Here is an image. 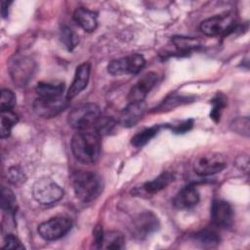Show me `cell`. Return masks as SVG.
I'll use <instances>...</instances> for the list:
<instances>
[{
	"mask_svg": "<svg viewBox=\"0 0 250 250\" xmlns=\"http://www.w3.org/2000/svg\"><path fill=\"white\" fill-rule=\"evenodd\" d=\"M74 157L83 164H94L101 154V136L94 130L77 131L71 139Z\"/></svg>",
	"mask_w": 250,
	"mask_h": 250,
	"instance_id": "cell-1",
	"label": "cell"
},
{
	"mask_svg": "<svg viewBox=\"0 0 250 250\" xmlns=\"http://www.w3.org/2000/svg\"><path fill=\"white\" fill-rule=\"evenodd\" d=\"M76 197L83 202H90L97 198L103 189L102 178L92 171H79L72 180Z\"/></svg>",
	"mask_w": 250,
	"mask_h": 250,
	"instance_id": "cell-2",
	"label": "cell"
},
{
	"mask_svg": "<svg viewBox=\"0 0 250 250\" xmlns=\"http://www.w3.org/2000/svg\"><path fill=\"white\" fill-rule=\"evenodd\" d=\"M102 115L101 108L96 104H84L69 112L67 121L77 131L93 130Z\"/></svg>",
	"mask_w": 250,
	"mask_h": 250,
	"instance_id": "cell-3",
	"label": "cell"
},
{
	"mask_svg": "<svg viewBox=\"0 0 250 250\" xmlns=\"http://www.w3.org/2000/svg\"><path fill=\"white\" fill-rule=\"evenodd\" d=\"M32 194L40 204L49 205L58 202L63 196V190L55 181L43 177L33 184Z\"/></svg>",
	"mask_w": 250,
	"mask_h": 250,
	"instance_id": "cell-4",
	"label": "cell"
},
{
	"mask_svg": "<svg viewBox=\"0 0 250 250\" xmlns=\"http://www.w3.org/2000/svg\"><path fill=\"white\" fill-rule=\"evenodd\" d=\"M145 64L146 61L142 55L133 54L111 61L107 65V71L114 76L137 74Z\"/></svg>",
	"mask_w": 250,
	"mask_h": 250,
	"instance_id": "cell-5",
	"label": "cell"
},
{
	"mask_svg": "<svg viewBox=\"0 0 250 250\" xmlns=\"http://www.w3.org/2000/svg\"><path fill=\"white\" fill-rule=\"evenodd\" d=\"M72 228V222L66 217H55L41 223L38 227L40 236L48 241L64 236Z\"/></svg>",
	"mask_w": 250,
	"mask_h": 250,
	"instance_id": "cell-6",
	"label": "cell"
},
{
	"mask_svg": "<svg viewBox=\"0 0 250 250\" xmlns=\"http://www.w3.org/2000/svg\"><path fill=\"white\" fill-rule=\"evenodd\" d=\"M227 166L226 157L219 152H208L198 156L193 163V170L199 176H209L221 172Z\"/></svg>",
	"mask_w": 250,
	"mask_h": 250,
	"instance_id": "cell-7",
	"label": "cell"
},
{
	"mask_svg": "<svg viewBox=\"0 0 250 250\" xmlns=\"http://www.w3.org/2000/svg\"><path fill=\"white\" fill-rule=\"evenodd\" d=\"M235 19L231 15L214 16L200 23V30L207 36H222L234 30Z\"/></svg>",
	"mask_w": 250,
	"mask_h": 250,
	"instance_id": "cell-8",
	"label": "cell"
},
{
	"mask_svg": "<svg viewBox=\"0 0 250 250\" xmlns=\"http://www.w3.org/2000/svg\"><path fill=\"white\" fill-rule=\"evenodd\" d=\"M66 96L57 97H38L32 106L34 112L44 118H52L62 112L67 105Z\"/></svg>",
	"mask_w": 250,
	"mask_h": 250,
	"instance_id": "cell-9",
	"label": "cell"
},
{
	"mask_svg": "<svg viewBox=\"0 0 250 250\" xmlns=\"http://www.w3.org/2000/svg\"><path fill=\"white\" fill-rule=\"evenodd\" d=\"M157 81V74L155 72H146L144 74L131 88L128 94L129 103L144 102L146 95L154 87Z\"/></svg>",
	"mask_w": 250,
	"mask_h": 250,
	"instance_id": "cell-10",
	"label": "cell"
},
{
	"mask_svg": "<svg viewBox=\"0 0 250 250\" xmlns=\"http://www.w3.org/2000/svg\"><path fill=\"white\" fill-rule=\"evenodd\" d=\"M211 220L218 228L227 229L231 226L233 220V211L229 203L225 200H214L211 206Z\"/></svg>",
	"mask_w": 250,
	"mask_h": 250,
	"instance_id": "cell-11",
	"label": "cell"
},
{
	"mask_svg": "<svg viewBox=\"0 0 250 250\" xmlns=\"http://www.w3.org/2000/svg\"><path fill=\"white\" fill-rule=\"evenodd\" d=\"M159 221L157 217L150 211H146L139 214L133 222L134 233L139 238H145L150 233L157 230Z\"/></svg>",
	"mask_w": 250,
	"mask_h": 250,
	"instance_id": "cell-12",
	"label": "cell"
},
{
	"mask_svg": "<svg viewBox=\"0 0 250 250\" xmlns=\"http://www.w3.org/2000/svg\"><path fill=\"white\" fill-rule=\"evenodd\" d=\"M90 69H91L90 63L86 62L77 66L75 70L73 82L70 85L66 94V98L68 101L75 98L86 88L89 81V77H90Z\"/></svg>",
	"mask_w": 250,
	"mask_h": 250,
	"instance_id": "cell-13",
	"label": "cell"
},
{
	"mask_svg": "<svg viewBox=\"0 0 250 250\" xmlns=\"http://www.w3.org/2000/svg\"><path fill=\"white\" fill-rule=\"evenodd\" d=\"M146 104L144 102L129 103V104L120 112L119 123L124 127L134 126L144 115Z\"/></svg>",
	"mask_w": 250,
	"mask_h": 250,
	"instance_id": "cell-14",
	"label": "cell"
},
{
	"mask_svg": "<svg viewBox=\"0 0 250 250\" xmlns=\"http://www.w3.org/2000/svg\"><path fill=\"white\" fill-rule=\"evenodd\" d=\"M199 192L193 186L183 188L174 198V206L177 209H190L199 202Z\"/></svg>",
	"mask_w": 250,
	"mask_h": 250,
	"instance_id": "cell-15",
	"label": "cell"
},
{
	"mask_svg": "<svg viewBox=\"0 0 250 250\" xmlns=\"http://www.w3.org/2000/svg\"><path fill=\"white\" fill-rule=\"evenodd\" d=\"M174 181V175L170 172H163L157 178L145 183L141 188H136L135 191H140V193H145L146 195H152L159 192L160 190L166 188ZM139 193V194H140Z\"/></svg>",
	"mask_w": 250,
	"mask_h": 250,
	"instance_id": "cell-16",
	"label": "cell"
},
{
	"mask_svg": "<svg viewBox=\"0 0 250 250\" xmlns=\"http://www.w3.org/2000/svg\"><path fill=\"white\" fill-rule=\"evenodd\" d=\"M74 21L85 31L92 32L98 26V16L95 12L80 7L77 8L73 13Z\"/></svg>",
	"mask_w": 250,
	"mask_h": 250,
	"instance_id": "cell-17",
	"label": "cell"
},
{
	"mask_svg": "<svg viewBox=\"0 0 250 250\" xmlns=\"http://www.w3.org/2000/svg\"><path fill=\"white\" fill-rule=\"evenodd\" d=\"M32 72V62L27 59H20L15 61L11 68L14 81L20 85L24 84Z\"/></svg>",
	"mask_w": 250,
	"mask_h": 250,
	"instance_id": "cell-18",
	"label": "cell"
},
{
	"mask_svg": "<svg viewBox=\"0 0 250 250\" xmlns=\"http://www.w3.org/2000/svg\"><path fill=\"white\" fill-rule=\"evenodd\" d=\"M38 97H57L62 96L64 91L62 82H39L36 86Z\"/></svg>",
	"mask_w": 250,
	"mask_h": 250,
	"instance_id": "cell-19",
	"label": "cell"
},
{
	"mask_svg": "<svg viewBox=\"0 0 250 250\" xmlns=\"http://www.w3.org/2000/svg\"><path fill=\"white\" fill-rule=\"evenodd\" d=\"M124 236L121 232L111 230L104 233L101 248L104 249H122L124 247Z\"/></svg>",
	"mask_w": 250,
	"mask_h": 250,
	"instance_id": "cell-20",
	"label": "cell"
},
{
	"mask_svg": "<svg viewBox=\"0 0 250 250\" xmlns=\"http://www.w3.org/2000/svg\"><path fill=\"white\" fill-rule=\"evenodd\" d=\"M193 238L203 247H214L220 243V236L215 230L209 229H205L196 232Z\"/></svg>",
	"mask_w": 250,
	"mask_h": 250,
	"instance_id": "cell-21",
	"label": "cell"
},
{
	"mask_svg": "<svg viewBox=\"0 0 250 250\" xmlns=\"http://www.w3.org/2000/svg\"><path fill=\"white\" fill-rule=\"evenodd\" d=\"M18 122V116L12 110L1 111L0 136L2 139L10 136L13 126Z\"/></svg>",
	"mask_w": 250,
	"mask_h": 250,
	"instance_id": "cell-22",
	"label": "cell"
},
{
	"mask_svg": "<svg viewBox=\"0 0 250 250\" xmlns=\"http://www.w3.org/2000/svg\"><path fill=\"white\" fill-rule=\"evenodd\" d=\"M160 129L159 125H154L152 127L146 128L141 132H139L138 134H136L132 140H131V144L136 146V147H140L145 146L146 144H147L152 138H154V136L158 133Z\"/></svg>",
	"mask_w": 250,
	"mask_h": 250,
	"instance_id": "cell-23",
	"label": "cell"
},
{
	"mask_svg": "<svg viewBox=\"0 0 250 250\" xmlns=\"http://www.w3.org/2000/svg\"><path fill=\"white\" fill-rule=\"evenodd\" d=\"M172 43L181 52L187 53L193 49L200 47V41L196 38L185 37V36H175L172 38Z\"/></svg>",
	"mask_w": 250,
	"mask_h": 250,
	"instance_id": "cell-24",
	"label": "cell"
},
{
	"mask_svg": "<svg viewBox=\"0 0 250 250\" xmlns=\"http://www.w3.org/2000/svg\"><path fill=\"white\" fill-rule=\"evenodd\" d=\"M16 197L13 191L5 187L1 188V208L4 212L14 215L16 212Z\"/></svg>",
	"mask_w": 250,
	"mask_h": 250,
	"instance_id": "cell-25",
	"label": "cell"
},
{
	"mask_svg": "<svg viewBox=\"0 0 250 250\" xmlns=\"http://www.w3.org/2000/svg\"><path fill=\"white\" fill-rule=\"evenodd\" d=\"M191 99L189 97H185V96H177V95L169 96L165 101H163L156 107V111H165V110L173 109L174 107L181 105L182 104H186Z\"/></svg>",
	"mask_w": 250,
	"mask_h": 250,
	"instance_id": "cell-26",
	"label": "cell"
},
{
	"mask_svg": "<svg viewBox=\"0 0 250 250\" xmlns=\"http://www.w3.org/2000/svg\"><path fill=\"white\" fill-rule=\"evenodd\" d=\"M60 38L68 51H71L73 48H75V46L79 41L78 35L71 28L67 26H63L61 29Z\"/></svg>",
	"mask_w": 250,
	"mask_h": 250,
	"instance_id": "cell-27",
	"label": "cell"
},
{
	"mask_svg": "<svg viewBox=\"0 0 250 250\" xmlns=\"http://www.w3.org/2000/svg\"><path fill=\"white\" fill-rule=\"evenodd\" d=\"M114 126H115V121L113 118L102 115L98 120V122L96 123L93 130L97 132L100 136H102V135L110 133L114 128Z\"/></svg>",
	"mask_w": 250,
	"mask_h": 250,
	"instance_id": "cell-28",
	"label": "cell"
},
{
	"mask_svg": "<svg viewBox=\"0 0 250 250\" xmlns=\"http://www.w3.org/2000/svg\"><path fill=\"white\" fill-rule=\"evenodd\" d=\"M226 98L222 95V94H218L213 100H212V110L210 112V117L215 121L218 122L220 120V116H221V112L223 110V108L226 106Z\"/></svg>",
	"mask_w": 250,
	"mask_h": 250,
	"instance_id": "cell-29",
	"label": "cell"
},
{
	"mask_svg": "<svg viewBox=\"0 0 250 250\" xmlns=\"http://www.w3.org/2000/svg\"><path fill=\"white\" fill-rule=\"evenodd\" d=\"M16 104V96L9 89H3L1 91L0 98V108L3 110H12L14 105Z\"/></svg>",
	"mask_w": 250,
	"mask_h": 250,
	"instance_id": "cell-30",
	"label": "cell"
},
{
	"mask_svg": "<svg viewBox=\"0 0 250 250\" xmlns=\"http://www.w3.org/2000/svg\"><path fill=\"white\" fill-rule=\"evenodd\" d=\"M231 129L236 133L246 136H249V118L248 117H239L232 121Z\"/></svg>",
	"mask_w": 250,
	"mask_h": 250,
	"instance_id": "cell-31",
	"label": "cell"
},
{
	"mask_svg": "<svg viewBox=\"0 0 250 250\" xmlns=\"http://www.w3.org/2000/svg\"><path fill=\"white\" fill-rule=\"evenodd\" d=\"M7 176H8L10 183H12L13 185H20L25 181V176H24L22 170L17 166L11 167L8 170Z\"/></svg>",
	"mask_w": 250,
	"mask_h": 250,
	"instance_id": "cell-32",
	"label": "cell"
},
{
	"mask_svg": "<svg viewBox=\"0 0 250 250\" xmlns=\"http://www.w3.org/2000/svg\"><path fill=\"white\" fill-rule=\"evenodd\" d=\"M3 248L5 249H24V246L21 244L20 239L14 234H8L5 237Z\"/></svg>",
	"mask_w": 250,
	"mask_h": 250,
	"instance_id": "cell-33",
	"label": "cell"
},
{
	"mask_svg": "<svg viewBox=\"0 0 250 250\" xmlns=\"http://www.w3.org/2000/svg\"><path fill=\"white\" fill-rule=\"evenodd\" d=\"M192 126H193V121L191 119H189V120L184 121L181 124L171 127V130L173 132H175L176 134H183V133H186L187 131H189L192 128Z\"/></svg>",
	"mask_w": 250,
	"mask_h": 250,
	"instance_id": "cell-34",
	"label": "cell"
},
{
	"mask_svg": "<svg viewBox=\"0 0 250 250\" xmlns=\"http://www.w3.org/2000/svg\"><path fill=\"white\" fill-rule=\"evenodd\" d=\"M8 1H2L1 2V15L3 18H6L8 16Z\"/></svg>",
	"mask_w": 250,
	"mask_h": 250,
	"instance_id": "cell-35",
	"label": "cell"
}]
</instances>
